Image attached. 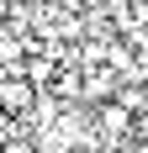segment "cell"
I'll use <instances>...</instances> for the list:
<instances>
[{
    "mask_svg": "<svg viewBox=\"0 0 148 153\" xmlns=\"http://www.w3.org/2000/svg\"><path fill=\"white\" fill-rule=\"evenodd\" d=\"M0 153H37V148H32V143H21V137H16V143H5V148H0Z\"/></svg>",
    "mask_w": 148,
    "mask_h": 153,
    "instance_id": "2",
    "label": "cell"
},
{
    "mask_svg": "<svg viewBox=\"0 0 148 153\" xmlns=\"http://www.w3.org/2000/svg\"><path fill=\"white\" fill-rule=\"evenodd\" d=\"M127 127H132V111H122L117 100L106 95V106H101V132H111V137H117V132H127Z\"/></svg>",
    "mask_w": 148,
    "mask_h": 153,
    "instance_id": "1",
    "label": "cell"
}]
</instances>
